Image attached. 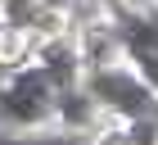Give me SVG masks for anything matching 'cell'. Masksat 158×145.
<instances>
[{
  "label": "cell",
  "mask_w": 158,
  "mask_h": 145,
  "mask_svg": "<svg viewBox=\"0 0 158 145\" xmlns=\"http://www.w3.org/2000/svg\"><path fill=\"white\" fill-rule=\"evenodd\" d=\"M0 27H5V18H0Z\"/></svg>",
  "instance_id": "obj_7"
},
{
  "label": "cell",
  "mask_w": 158,
  "mask_h": 145,
  "mask_svg": "<svg viewBox=\"0 0 158 145\" xmlns=\"http://www.w3.org/2000/svg\"><path fill=\"white\" fill-rule=\"evenodd\" d=\"M73 32H77V46H81L86 72H90V68H109V64H122L118 18H109V23H86V27H73Z\"/></svg>",
  "instance_id": "obj_5"
},
{
  "label": "cell",
  "mask_w": 158,
  "mask_h": 145,
  "mask_svg": "<svg viewBox=\"0 0 158 145\" xmlns=\"http://www.w3.org/2000/svg\"><path fill=\"white\" fill-rule=\"evenodd\" d=\"M45 82L59 91V86H73L86 77V64H81V46H77V32H54V36H36V55H32Z\"/></svg>",
  "instance_id": "obj_3"
},
{
  "label": "cell",
  "mask_w": 158,
  "mask_h": 145,
  "mask_svg": "<svg viewBox=\"0 0 158 145\" xmlns=\"http://www.w3.org/2000/svg\"><path fill=\"white\" fill-rule=\"evenodd\" d=\"M81 82H86V91L95 95L99 109L122 113L127 122H131V118H145V113H154V109H158L154 91L135 77V68H131L127 59H122V64H109V68H90Z\"/></svg>",
  "instance_id": "obj_2"
},
{
  "label": "cell",
  "mask_w": 158,
  "mask_h": 145,
  "mask_svg": "<svg viewBox=\"0 0 158 145\" xmlns=\"http://www.w3.org/2000/svg\"><path fill=\"white\" fill-rule=\"evenodd\" d=\"M36 55V32H27V27H0V68H23L32 64Z\"/></svg>",
  "instance_id": "obj_6"
},
{
  "label": "cell",
  "mask_w": 158,
  "mask_h": 145,
  "mask_svg": "<svg viewBox=\"0 0 158 145\" xmlns=\"http://www.w3.org/2000/svg\"><path fill=\"white\" fill-rule=\"evenodd\" d=\"M0 136L50 141L54 136V86L36 64L0 68Z\"/></svg>",
  "instance_id": "obj_1"
},
{
  "label": "cell",
  "mask_w": 158,
  "mask_h": 145,
  "mask_svg": "<svg viewBox=\"0 0 158 145\" xmlns=\"http://www.w3.org/2000/svg\"><path fill=\"white\" fill-rule=\"evenodd\" d=\"M95 113H99V104L86 91V82H73V86L54 91V136L59 141H90Z\"/></svg>",
  "instance_id": "obj_4"
}]
</instances>
